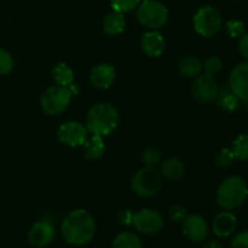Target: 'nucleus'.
Segmentation results:
<instances>
[{
	"label": "nucleus",
	"instance_id": "nucleus-30",
	"mask_svg": "<svg viewBox=\"0 0 248 248\" xmlns=\"http://www.w3.org/2000/svg\"><path fill=\"white\" fill-rule=\"evenodd\" d=\"M227 31L232 38H240L246 31L245 23L240 19H230L227 23Z\"/></svg>",
	"mask_w": 248,
	"mask_h": 248
},
{
	"label": "nucleus",
	"instance_id": "nucleus-28",
	"mask_svg": "<svg viewBox=\"0 0 248 248\" xmlns=\"http://www.w3.org/2000/svg\"><path fill=\"white\" fill-rule=\"evenodd\" d=\"M14 68V58L11 53L5 48L0 47V75H6Z\"/></svg>",
	"mask_w": 248,
	"mask_h": 248
},
{
	"label": "nucleus",
	"instance_id": "nucleus-18",
	"mask_svg": "<svg viewBox=\"0 0 248 248\" xmlns=\"http://www.w3.org/2000/svg\"><path fill=\"white\" fill-rule=\"evenodd\" d=\"M81 147L84 149V156L87 160L101 159L104 154V150H106L103 137L97 135H92L91 137L87 138Z\"/></svg>",
	"mask_w": 248,
	"mask_h": 248
},
{
	"label": "nucleus",
	"instance_id": "nucleus-10",
	"mask_svg": "<svg viewBox=\"0 0 248 248\" xmlns=\"http://www.w3.org/2000/svg\"><path fill=\"white\" fill-rule=\"evenodd\" d=\"M133 227L144 235H154L164 228V218L157 211L143 208L135 212Z\"/></svg>",
	"mask_w": 248,
	"mask_h": 248
},
{
	"label": "nucleus",
	"instance_id": "nucleus-1",
	"mask_svg": "<svg viewBox=\"0 0 248 248\" xmlns=\"http://www.w3.org/2000/svg\"><path fill=\"white\" fill-rule=\"evenodd\" d=\"M61 232L65 241L73 246H84L96 234V222L84 208L73 210L65 216L61 225Z\"/></svg>",
	"mask_w": 248,
	"mask_h": 248
},
{
	"label": "nucleus",
	"instance_id": "nucleus-33",
	"mask_svg": "<svg viewBox=\"0 0 248 248\" xmlns=\"http://www.w3.org/2000/svg\"><path fill=\"white\" fill-rule=\"evenodd\" d=\"M232 248H248V230L237 234L232 241Z\"/></svg>",
	"mask_w": 248,
	"mask_h": 248
},
{
	"label": "nucleus",
	"instance_id": "nucleus-9",
	"mask_svg": "<svg viewBox=\"0 0 248 248\" xmlns=\"http://www.w3.org/2000/svg\"><path fill=\"white\" fill-rule=\"evenodd\" d=\"M217 81L210 74H199L191 85L193 97L201 104H208L216 101L218 94Z\"/></svg>",
	"mask_w": 248,
	"mask_h": 248
},
{
	"label": "nucleus",
	"instance_id": "nucleus-20",
	"mask_svg": "<svg viewBox=\"0 0 248 248\" xmlns=\"http://www.w3.org/2000/svg\"><path fill=\"white\" fill-rule=\"evenodd\" d=\"M126 21L121 12L113 11L104 17L103 29L108 35H119L125 31Z\"/></svg>",
	"mask_w": 248,
	"mask_h": 248
},
{
	"label": "nucleus",
	"instance_id": "nucleus-36",
	"mask_svg": "<svg viewBox=\"0 0 248 248\" xmlns=\"http://www.w3.org/2000/svg\"><path fill=\"white\" fill-rule=\"evenodd\" d=\"M236 1H244V0H236Z\"/></svg>",
	"mask_w": 248,
	"mask_h": 248
},
{
	"label": "nucleus",
	"instance_id": "nucleus-16",
	"mask_svg": "<svg viewBox=\"0 0 248 248\" xmlns=\"http://www.w3.org/2000/svg\"><path fill=\"white\" fill-rule=\"evenodd\" d=\"M213 232L218 237H228L236 229V217L232 212H220L212 223Z\"/></svg>",
	"mask_w": 248,
	"mask_h": 248
},
{
	"label": "nucleus",
	"instance_id": "nucleus-12",
	"mask_svg": "<svg viewBox=\"0 0 248 248\" xmlns=\"http://www.w3.org/2000/svg\"><path fill=\"white\" fill-rule=\"evenodd\" d=\"M229 89L240 101H248V62L240 63L232 70Z\"/></svg>",
	"mask_w": 248,
	"mask_h": 248
},
{
	"label": "nucleus",
	"instance_id": "nucleus-7",
	"mask_svg": "<svg viewBox=\"0 0 248 248\" xmlns=\"http://www.w3.org/2000/svg\"><path fill=\"white\" fill-rule=\"evenodd\" d=\"M193 26L199 35L210 38L222 28V16L216 7L202 6L194 15Z\"/></svg>",
	"mask_w": 248,
	"mask_h": 248
},
{
	"label": "nucleus",
	"instance_id": "nucleus-15",
	"mask_svg": "<svg viewBox=\"0 0 248 248\" xmlns=\"http://www.w3.org/2000/svg\"><path fill=\"white\" fill-rule=\"evenodd\" d=\"M143 52L149 57H160L166 48V41L162 34L157 31H145L140 40Z\"/></svg>",
	"mask_w": 248,
	"mask_h": 248
},
{
	"label": "nucleus",
	"instance_id": "nucleus-23",
	"mask_svg": "<svg viewBox=\"0 0 248 248\" xmlns=\"http://www.w3.org/2000/svg\"><path fill=\"white\" fill-rule=\"evenodd\" d=\"M113 248H143V245L137 235L131 232H124L114 239Z\"/></svg>",
	"mask_w": 248,
	"mask_h": 248
},
{
	"label": "nucleus",
	"instance_id": "nucleus-27",
	"mask_svg": "<svg viewBox=\"0 0 248 248\" xmlns=\"http://www.w3.org/2000/svg\"><path fill=\"white\" fill-rule=\"evenodd\" d=\"M140 0H111V7L114 11L121 12H130L135 10L140 5Z\"/></svg>",
	"mask_w": 248,
	"mask_h": 248
},
{
	"label": "nucleus",
	"instance_id": "nucleus-2",
	"mask_svg": "<svg viewBox=\"0 0 248 248\" xmlns=\"http://www.w3.org/2000/svg\"><path fill=\"white\" fill-rule=\"evenodd\" d=\"M119 125V113L114 106L106 102L96 103L86 114L85 126L91 135L107 137L116 130Z\"/></svg>",
	"mask_w": 248,
	"mask_h": 248
},
{
	"label": "nucleus",
	"instance_id": "nucleus-6",
	"mask_svg": "<svg viewBox=\"0 0 248 248\" xmlns=\"http://www.w3.org/2000/svg\"><path fill=\"white\" fill-rule=\"evenodd\" d=\"M137 18L145 28L157 31L169 21V10L157 0H143L137 6Z\"/></svg>",
	"mask_w": 248,
	"mask_h": 248
},
{
	"label": "nucleus",
	"instance_id": "nucleus-31",
	"mask_svg": "<svg viewBox=\"0 0 248 248\" xmlns=\"http://www.w3.org/2000/svg\"><path fill=\"white\" fill-rule=\"evenodd\" d=\"M116 217H118L119 223L121 225H124V227H132L135 212L131 208H123V210H119Z\"/></svg>",
	"mask_w": 248,
	"mask_h": 248
},
{
	"label": "nucleus",
	"instance_id": "nucleus-8",
	"mask_svg": "<svg viewBox=\"0 0 248 248\" xmlns=\"http://www.w3.org/2000/svg\"><path fill=\"white\" fill-rule=\"evenodd\" d=\"M89 130L84 124L75 120L63 123L57 130V138L67 147H81L89 138Z\"/></svg>",
	"mask_w": 248,
	"mask_h": 248
},
{
	"label": "nucleus",
	"instance_id": "nucleus-32",
	"mask_svg": "<svg viewBox=\"0 0 248 248\" xmlns=\"http://www.w3.org/2000/svg\"><path fill=\"white\" fill-rule=\"evenodd\" d=\"M186 217V208L182 207L181 205L172 206V208L170 210V218H171L173 222H182V220H184V218Z\"/></svg>",
	"mask_w": 248,
	"mask_h": 248
},
{
	"label": "nucleus",
	"instance_id": "nucleus-29",
	"mask_svg": "<svg viewBox=\"0 0 248 248\" xmlns=\"http://www.w3.org/2000/svg\"><path fill=\"white\" fill-rule=\"evenodd\" d=\"M202 69L205 70L206 74H210L212 77H215L222 69V61L217 56H211V57L206 58L205 63L202 64Z\"/></svg>",
	"mask_w": 248,
	"mask_h": 248
},
{
	"label": "nucleus",
	"instance_id": "nucleus-19",
	"mask_svg": "<svg viewBox=\"0 0 248 248\" xmlns=\"http://www.w3.org/2000/svg\"><path fill=\"white\" fill-rule=\"evenodd\" d=\"M178 72L186 78H196L202 72V62L195 56H184L178 61Z\"/></svg>",
	"mask_w": 248,
	"mask_h": 248
},
{
	"label": "nucleus",
	"instance_id": "nucleus-14",
	"mask_svg": "<svg viewBox=\"0 0 248 248\" xmlns=\"http://www.w3.org/2000/svg\"><path fill=\"white\" fill-rule=\"evenodd\" d=\"M115 68L109 63H99L94 65L90 74V81L96 89L107 90L115 81Z\"/></svg>",
	"mask_w": 248,
	"mask_h": 248
},
{
	"label": "nucleus",
	"instance_id": "nucleus-11",
	"mask_svg": "<svg viewBox=\"0 0 248 248\" xmlns=\"http://www.w3.org/2000/svg\"><path fill=\"white\" fill-rule=\"evenodd\" d=\"M55 227L48 220L36 222L28 232V242L34 247H46L55 240Z\"/></svg>",
	"mask_w": 248,
	"mask_h": 248
},
{
	"label": "nucleus",
	"instance_id": "nucleus-22",
	"mask_svg": "<svg viewBox=\"0 0 248 248\" xmlns=\"http://www.w3.org/2000/svg\"><path fill=\"white\" fill-rule=\"evenodd\" d=\"M216 101H217L218 107L223 110L234 111L239 107L240 99L235 96V93L229 89V86H222L218 90Z\"/></svg>",
	"mask_w": 248,
	"mask_h": 248
},
{
	"label": "nucleus",
	"instance_id": "nucleus-37",
	"mask_svg": "<svg viewBox=\"0 0 248 248\" xmlns=\"http://www.w3.org/2000/svg\"><path fill=\"white\" fill-rule=\"evenodd\" d=\"M247 108H248V104H247Z\"/></svg>",
	"mask_w": 248,
	"mask_h": 248
},
{
	"label": "nucleus",
	"instance_id": "nucleus-17",
	"mask_svg": "<svg viewBox=\"0 0 248 248\" xmlns=\"http://www.w3.org/2000/svg\"><path fill=\"white\" fill-rule=\"evenodd\" d=\"M184 173H186V166L178 157H169L161 164V174L169 181H179Z\"/></svg>",
	"mask_w": 248,
	"mask_h": 248
},
{
	"label": "nucleus",
	"instance_id": "nucleus-21",
	"mask_svg": "<svg viewBox=\"0 0 248 248\" xmlns=\"http://www.w3.org/2000/svg\"><path fill=\"white\" fill-rule=\"evenodd\" d=\"M52 78L61 86H70L74 84V72L65 62H58L52 67Z\"/></svg>",
	"mask_w": 248,
	"mask_h": 248
},
{
	"label": "nucleus",
	"instance_id": "nucleus-34",
	"mask_svg": "<svg viewBox=\"0 0 248 248\" xmlns=\"http://www.w3.org/2000/svg\"><path fill=\"white\" fill-rule=\"evenodd\" d=\"M239 51L244 58L248 60V31H245L239 40Z\"/></svg>",
	"mask_w": 248,
	"mask_h": 248
},
{
	"label": "nucleus",
	"instance_id": "nucleus-25",
	"mask_svg": "<svg viewBox=\"0 0 248 248\" xmlns=\"http://www.w3.org/2000/svg\"><path fill=\"white\" fill-rule=\"evenodd\" d=\"M234 153L229 148H223V149H220L215 157L216 165L219 169H227V167H229L234 162Z\"/></svg>",
	"mask_w": 248,
	"mask_h": 248
},
{
	"label": "nucleus",
	"instance_id": "nucleus-4",
	"mask_svg": "<svg viewBox=\"0 0 248 248\" xmlns=\"http://www.w3.org/2000/svg\"><path fill=\"white\" fill-rule=\"evenodd\" d=\"M78 93V87L74 84L70 86L55 85L43 92L40 97L41 109L48 115H58L68 108L73 94Z\"/></svg>",
	"mask_w": 248,
	"mask_h": 248
},
{
	"label": "nucleus",
	"instance_id": "nucleus-24",
	"mask_svg": "<svg viewBox=\"0 0 248 248\" xmlns=\"http://www.w3.org/2000/svg\"><path fill=\"white\" fill-rule=\"evenodd\" d=\"M232 150L235 159L240 161H248V132L241 133L235 138Z\"/></svg>",
	"mask_w": 248,
	"mask_h": 248
},
{
	"label": "nucleus",
	"instance_id": "nucleus-3",
	"mask_svg": "<svg viewBox=\"0 0 248 248\" xmlns=\"http://www.w3.org/2000/svg\"><path fill=\"white\" fill-rule=\"evenodd\" d=\"M248 186L244 178L230 176L220 183L217 190V202L224 210H235L246 201Z\"/></svg>",
	"mask_w": 248,
	"mask_h": 248
},
{
	"label": "nucleus",
	"instance_id": "nucleus-35",
	"mask_svg": "<svg viewBox=\"0 0 248 248\" xmlns=\"http://www.w3.org/2000/svg\"><path fill=\"white\" fill-rule=\"evenodd\" d=\"M202 248H224L222 244H220L219 241H216V240H211V241H208L207 244L205 245Z\"/></svg>",
	"mask_w": 248,
	"mask_h": 248
},
{
	"label": "nucleus",
	"instance_id": "nucleus-13",
	"mask_svg": "<svg viewBox=\"0 0 248 248\" xmlns=\"http://www.w3.org/2000/svg\"><path fill=\"white\" fill-rule=\"evenodd\" d=\"M183 234L193 242H201L207 237L208 224L200 215L186 216L183 220Z\"/></svg>",
	"mask_w": 248,
	"mask_h": 248
},
{
	"label": "nucleus",
	"instance_id": "nucleus-5",
	"mask_svg": "<svg viewBox=\"0 0 248 248\" xmlns=\"http://www.w3.org/2000/svg\"><path fill=\"white\" fill-rule=\"evenodd\" d=\"M162 174L155 167L140 169L131 179V189L140 198H153L162 188Z\"/></svg>",
	"mask_w": 248,
	"mask_h": 248
},
{
	"label": "nucleus",
	"instance_id": "nucleus-26",
	"mask_svg": "<svg viewBox=\"0 0 248 248\" xmlns=\"http://www.w3.org/2000/svg\"><path fill=\"white\" fill-rule=\"evenodd\" d=\"M142 160L145 164V166L155 167L161 160V153L155 147H148L143 150Z\"/></svg>",
	"mask_w": 248,
	"mask_h": 248
}]
</instances>
